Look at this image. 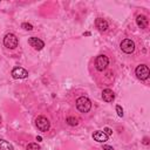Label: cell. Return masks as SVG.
<instances>
[{"label": "cell", "instance_id": "7c38bea8", "mask_svg": "<svg viewBox=\"0 0 150 150\" xmlns=\"http://www.w3.org/2000/svg\"><path fill=\"white\" fill-rule=\"evenodd\" d=\"M93 137H94V139L95 141H97V142H105V141H108V137L109 136H107L103 131H95L94 134H93Z\"/></svg>", "mask_w": 150, "mask_h": 150}, {"label": "cell", "instance_id": "8fae6325", "mask_svg": "<svg viewBox=\"0 0 150 150\" xmlns=\"http://www.w3.org/2000/svg\"><path fill=\"white\" fill-rule=\"evenodd\" d=\"M102 98H103V101H105V102H112L114 98H115V94H114V91L110 90V89H104V90L102 91Z\"/></svg>", "mask_w": 150, "mask_h": 150}, {"label": "cell", "instance_id": "7a4b0ae2", "mask_svg": "<svg viewBox=\"0 0 150 150\" xmlns=\"http://www.w3.org/2000/svg\"><path fill=\"white\" fill-rule=\"evenodd\" d=\"M18 43H19L18 38L13 33H8V34L5 35V38H4V45H5L6 48L14 49V48L18 47Z\"/></svg>", "mask_w": 150, "mask_h": 150}, {"label": "cell", "instance_id": "5bb4252c", "mask_svg": "<svg viewBox=\"0 0 150 150\" xmlns=\"http://www.w3.org/2000/svg\"><path fill=\"white\" fill-rule=\"evenodd\" d=\"M67 123L69 124V125H77V118H75V117H73V116H69V117H67Z\"/></svg>", "mask_w": 150, "mask_h": 150}, {"label": "cell", "instance_id": "9a60e30c", "mask_svg": "<svg viewBox=\"0 0 150 150\" xmlns=\"http://www.w3.org/2000/svg\"><path fill=\"white\" fill-rule=\"evenodd\" d=\"M26 150H41L40 145H38L36 143H29L26 148Z\"/></svg>", "mask_w": 150, "mask_h": 150}, {"label": "cell", "instance_id": "d6986e66", "mask_svg": "<svg viewBox=\"0 0 150 150\" xmlns=\"http://www.w3.org/2000/svg\"><path fill=\"white\" fill-rule=\"evenodd\" d=\"M103 150H114V148L110 145H103Z\"/></svg>", "mask_w": 150, "mask_h": 150}, {"label": "cell", "instance_id": "30bf717a", "mask_svg": "<svg viewBox=\"0 0 150 150\" xmlns=\"http://www.w3.org/2000/svg\"><path fill=\"white\" fill-rule=\"evenodd\" d=\"M148 18L145 16V15H143V14H139V15H137V18H136V23H137V26L139 27V28H146L148 27Z\"/></svg>", "mask_w": 150, "mask_h": 150}, {"label": "cell", "instance_id": "52a82bcc", "mask_svg": "<svg viewBox=\"0 0 150 150\" xmlns=\"http://www.w3.org/2000/svg\"><path fill=\"white\" fill-rule=\"evenodd\" d=\"M28 43L30 47H33L34 49L36 50H41L43 47H45V42L42 40H40L39 38H35V36H32L28 39Z\"/></svg>", "mask_w": 150, "mask_h": 150}, {"label": "cell", "instance_id": "ba28073f", "mask_svg": "<svg viewBox=\"0 0 150 150\" xmlns=\"http://www.w3.org/2000/svg\"><path fill=\"white\" fill-rule=\"evenodd\" d=\"M12 76L14 79H26L28 76V71L22 67H15L12 70Z\"/></svg>", "mask_w": 150, "mask_h": 150}, {"label": "cell", "instance_id": "2e32d148", "mask_svg": "<svg viewBox=\"0 0 150 150\" xmlns=\"http://www.w3.org/2000/svg\"><path fill=\"white\" fill-rule=\"evenodd\" d=\"M21 27H22L23 29H26V30H32V29H33V26H32L30 23H27V22H23V23L21 25Z\"/></svg>", "mask_w": 150, "mask_h": 150}, {"label": "cell", "instance_id": "8992f818", "mask_svg": "<svg viewBox=\"0 0 150 150\" xmlns=\"http://www.w3.org/2000/svg\"><path fill=\"white\" fill-rule=\"evenodd\" d=\"M108 64H109V59H108V56H105V55H103V54H102V55H98V56L95 59V68H96L97 70H100V71L104 70Z\"/></svg>", "mask_w": 150, "mask_h": 150}, {"label": "cell", "instance_id": "5b68a950", "mask_svg": "<svg viewBox=\"0 0 150 150\" xmlns=\"http://www.w3.org/2000/svg\"><path fill=\"white\" fill-rule=\"evenodd\" d=\"M120 47H121L122 52H124L125 54H131L135 50V42L130 39H124L121 41Z\"/></svg>", "mask_w": 150, "mask_h": 150}, {"label": "cell", "instance_id": "3957f363", "mask_svg": "<svg viewBox=\"0 0 150 150\" xmlns=\"http://www.w3.org/2000/svg\"><path fill=\"white\" fill-rule=\"evenodd\" d=\"M35 125L36 128L40 130V131H48L49 130V127H50V123L48 121L47 117L45 116H38L36 120H35Z\"/></svg>", "mask_w": 150, "mask_h": 150}, {"label": "cell", "instance_id": "ac0fdd59", "mask_svg": "<svg viewBox=\"0 0 150 150\" xmlns=\"http://www.w3.org/2000/svg\"><path fill=\"white\" fill-rule=\"evenodd\" d=\"M103 132L107 135V136H110L111 134H112V130L110 129V128H108V127H105L104 129H103Z\"/></svg>", "mask_w": 150, "mask_h": 150}, {"label": "cell", "instance_id": "6da1fadb", "mask_svg": "<svg viewBox=\"0 0 150 150\" xmlns=\"http://www.w3.org/2000/svg\"><path fill=\"white\" fill-rule=\"evenodd\" d=\"M76 108L81 111V112H88L91 108V102L88 97L86 96H80L76 100Z\"/></svg>", "mask_w": 150, "mask_h": 150}, {"label": "cell", "instance_id": "9c48e42d", "mask_svg": "<svg viewBox=\"0 0 150 150\" xmlns=\"http://www.w3.org/2000/svg\"><path fill=\"white\" fill-rule=\"evenodd\" d=\"M95 26H96V28H97L98 30H101V32H105V30L108 29V27H109L108 22H107L104 19H102V18H97V19H96Z\"/></svg>", "mask_w": 150, "mask_h": 150}, {"label": "cell", "instance_id": "277c9868", "mask_svg": "<svg viewBox=\"0 0 150 150\" xmlns=\"http://www.w3.org/2000/svg\"><path fill=\"white\" fill-rule=\"evenodd\" d=\"M135 74L136 76L139 79V80H146L150 75V70H149V67L146 64H138L136 67V70H135Z\"/></svg>", "mask_w": 150, "mask_h": 150}, {"label": "cell", "instance_id": "7402d4cb", "mask_svg": "<svg viewBox=\"0 0 150 150\" xmlns=\"http://www.w3.org/2000/svg\"><path fill=\"white\" fill-rule=\"evenodd\" d=\"M0 123H1V117H0Z\"/></svg>", "mask_w": 150, "mask_h": 150}, {"label": "cell", "instance_id": "44dd1931", "mask_svg": "<svg viewBox=\"0 0 150 150\" xmlns=\"http://www.w3.org/2000/svg\"><path fill=\"white\" fill-rule=\"evenodd\" d=\"M41 139H42V138H41L40 136H38V137H36V141H38V142H41Z\"/></svg>", "mask_w": 150, "mask_h": 150}, {"label": "cell", "instance_id": "4fadbf2b", "mask_svg": "<svg viewBox=\"0 0 150 150\" xmlns=\"http://www.w3.org/2000/svg\"><path fill=\"white\" fill-rule=\"evenodd\" d=\"M0 150H14V148H13V145L11 143H8L7 141L0 138Z\"/></svg>", "mask_w": 150, "mask_h": 150}, {"label": "cell", "instance_id": "ffe728a7", "mask_svg": "<svg viewBox=\"0 0 150 150\" xmlns=\"http://www.w3.org/2000/svg\"><path fill=\"white\" fill-rule=\"evenodd\" d=\"M143 144H145V145L149 144V138H148V137H144V138H143Z\"/></svg>", "mask_w": 150, "mask_h": 150}, {"label": "cell", "instance_id": "e0dca14e", "mask_svg": "<svg viewBox=\"0 0 150 150\" xmlns=\"http://www.w3.org/2000/svg\"><path fill=\"white\" fill-rule=\"evenodd\" d=\"M116 111H117V115H118L120 117L123 116V109H122L121 105H116Z\"/></svg>", "mask_w": 150, "mask_h": 150}]
</instances>
